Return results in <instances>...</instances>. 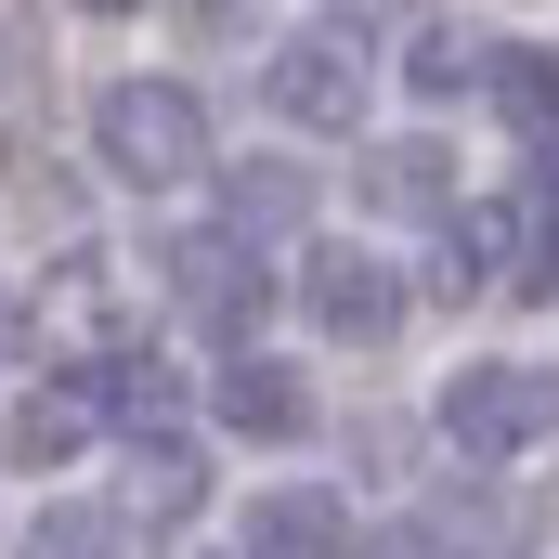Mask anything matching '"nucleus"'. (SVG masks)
Returning a JSON list of instances; mask_svg holds the SVG:
<instances>
[{"label":"nucleus","instance_id":"2","mask_svg":"<svg viewBox=\"0 0 559 559\" xmlns=\"http://www.w3.org/2000/svg\"><path fill=\"white\" fill-rule=\"evenodd\" d=\"M442 442L468 468H508V455L559 442V365H455L442 378Z\"/></svg>","mask_w":559,"mask_h":559},{"label":"nucleus","instance_id":"14","mask_svg":"<svg viewBox=\"0 0 559 559\" xmlns=\"http://www.w3.org/2000/svg\"><path fill=\"white\" fill-rule=\"evenodd\" d=\"M404 79H417L429 105H442V92H495V39H468V26H417Z\"/></svg>","mask_w":559,"mask_h":559},{"label":"nucleus","instance_id":"10","mask_svg":"<svg viewBox=\"0 0 559 559\" xmlns=\"http://www.w3.org/2000/svg\"><path fill=\"white\" fill-rule=\"evenodd\" d=\"M508 248H521V209L481 195V209H455V222L429 235V286H442V299H481V286H508Z\"/></svg>","mask_w":559,"mask_h":559},{"label":"nucleus","instance_id":"17","mask_svg":"<svg viewBox=\"0 0 559 559\" xmlns=\"http://www.w3.org/2000/svg\"><path fill=\"white\" fill-rule=\"evenodd\" d=\"M13 352H26V312H13V299H0V365H13Z\"/></svg>","mask_w":559,"mask_h":559},{"label":"nucleus","instance_id":"3","mask_svg":"<svg viewBox=\"0 0 559 559\" xmlns=\"http://www.w3.org/2000/svg\"><path fill=\"white\" fill-rule=\"evenodd\" d=\"M261 92H274V118H286V131H352V118H365V39H352V26H312V39H286Z\"/></svg>","mask_w":559,"mask_h":559},{"label":"nucleus","instance_id":"12","mask_svg":"<svg viewBox=\"0 0 559 559\" xmlns=\"http://www.w3.org/2000/svg\"><path fill=\"white\" fill-rule=\"evenodd\" d=\"M79 442H92V391H79V378H66V391H26V404H13V468H66Z\"/></svg>","mask_w":559,"mask_h":559},{"label":"nucleus","instance_id":"7","mask_svg":"<svg viewBox=\"0 0 559 559\" xmlns=\"http://www.w3.org/2000/svg\"><path fill=\"white\" fill-rule=\"evenodd\" d=\"M352 195H365L378 222H429V235H442V222L468 209V195H455V156H442V143H378Z\"/></svg>","mask_w":559,"mask_h":559},{"label":"nucleus","instance_id":"6","mask_svg":"<svg viewBox=\"0 0 559 559\" xmlns=\"http://www.w3.org/2000/svg\"><path fill=\"white\" fill-rule=\"evenodd\" d=\"M235 559H352V508L325 481H274V495H248Z\"/></svg>","mask_w":559,"mask_h":559},{"label":"nucleus","instance_id":"1","mask_svg":"<svg viewBox=\"0 0 559 559\" xmlns=\"http://www.w3.org/2000/svg\"><path fill=\"white\" fill-rule=\"evenodd\" d=\"M92 156L143 182V195H169V182H195L209 169V105L182 92V79H105L92 92Z\"/></svg>","mask_w":559,"mask_h":559},{"label":"nucleus","instance_id":"11","mask_svg":"<svg viewBox=\"0 0 559 559\" xmlns=\"http://www.w3.org/2000/svg\"><path fill=\"white\" fill-rule=\"evenodd\" d=\"M495 118L534 156H559V52H495Z\"/></svg>","mask_w":559,"mask_h":559},{"label":"nucleus","instance_id":"16","mask_svg":"<svg viewBox=\"0 0 559 559\" xmlns=\"http://www.w3.org/2000/svg\"><path fill=\"white\" fill-rule=\"evenodd\" d=\"M365 559H442V547H429V534H391V547H365Z\"/></svg>","mask_w":559,"mask_h":559},{"label":"nucleus","instance_id":"9","mask_svg":"<svg viewBox=\"0 0 559 559\" xmlns=\"http://www.w3.org/2000/svg\"><path fill=\"white\" fill-rule=\"evenodd\" d=\"M209 404H222V429H248V442H299V429H312V378L274 365V352H235Z\"/></svg>","mask_w":559,"mask_h":559},{"label":"nucleus","instance_id":"4","mask_svg":"<svg viewBox=\"0 0 559 559\" xmlns=\"http://www.w3.org/2000/svg\"><path fill=\"white\" fill-rule=\"evenodd\" d=\"M299 312H312L325 338H352V352H365V338H391V325H404V274H391L378 248H312V261H299Z\"/></svg>","mask_w":559,"mask_h":559},{"label":"nucleus","instance_id":"5","mask_svg":"<svg viewBox=\"0 0 559 559\" xmlns=\"http://www.w3.org/2000/svg\"><path fill=\"white\" fill-rule=\"evenodd\" d=\"M169 299H182L222 352H248V325H261V274H248L235 235H182V248H169Z\"/></svg>","mask_w":559,"mask_h":559},{"label":"nucleus","instance_id":"8","mask_svg":"<svg viewBox=\"0 0 559 559\" xmlns=\"http://www.w3.org/2000/svg\"><path fill=\"white\" fill-rule=\"evenodd\" d=\"M299 222H312V182H299L286 156H235V169H222V235H235L248 261H261V248H286Z\"/></svg>","mask_w":559,"mask_h":559},{"label":"nucleus","instance_id":"15","mask_svg":"<svg viewBox=\"0 0 559 559\" xmlns=\"http://www.w3.org/2000/svg\"><path fill=\"white\" fill-rule=\"evenodd\" d=\"M195 495H209V481H195V442H182V429H156V442L131 455V508H143V521H182Z\"/></svg>","mask_w":559,"mask_h":559},{"label":"nucleus","instance_id":"13","mask_svg":"<svg viewBox=\"0 0 559 559\" xmlns=\"http://www.w3.org/2000/svg\"><path fill=\"white\" fill-rule=\"evenodd\" d=\"M13 559H118V508H92V495H52V508L13 534Z\"/></svg>","mask_w":559,"mask_h":559}]
</instances>
